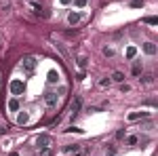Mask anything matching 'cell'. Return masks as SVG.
<instances>
[{"label": "cell", "instance_id": "1", "mask_svg": "<svg viewBox=\"0 0 158 156\" xmlns=\"http://www.w3.org/2000/svg\"><path fill=\"white\" fill-rule=\"evenodd\" d=\"M36 65H38V59H36V57H32V55L23 57V61H21V68H23L27 74L34 72V70H36Z\"/></svg>", "mask_w": 158, "mask_h": 156}, {"label": "cell", "instance_id": "2", "mask_svg": "<svg viewBox=\"0 0 158 156\" xmlns=\"http://www.w3.org/2000/svg\"><path fill=\"white\" fill-rule=\"evenodd\" d=\"M23 82H21V80H13L11 82V93L13 95H21V93H23Z\"/></svg>", "mask_w": 158, "mask_h": 156}, {"label": "cell", "instance_id": "3", "mask_svg": "<svg viewBox=\"0 0 158 156\" xmlns=\"http://www.w3.org/2000/svg\"><path fill=\"white\" fill-rule=\"evenodd\" d=\"M44 103H47L49 108H55V106H57V93H47V95H44Z\"/></svg>", "mask_w": 158, "mask_h": 156}, {"label": "cell", "instance_id": "4", "mask_svg": "<svg viewBox=\"0 0 158 156\" xmlns=\"http://www.w3.org/2000/svg\"><path fill=\"white\" fill-rule=\"evenodd\" d=\"M38 145H40V148H49L51 145V137L49 135H40V137H38Z\"/></svg>", "mask_w": 158, "mask_h": 156}, {"label": "cell", "instance_id": "5", "mask_svg": "<svg viewBox=\"0 0 158 156\" xmlns=\"http://www.w3.org/2000/svg\"><path fill=\"white\" fill-rule=\"evenodd\" d=\"M80 19H82V17H80V13H74V11H72L70 15H68V21H70V25H76Z\"/></svg>", "mask_w": 158, "mask_h": 156}, {"label": "cell", "instance_id": "6", "mask_svg": "<svg viewBox=\"0 0 158 156\" xmlns=\"http://www.w3.org/2000/svg\"><path fill=\"white\" fill-rule=\"evenodd\" d=\"M143 51H146L148 55H156V44L154 42H146L143 44Z\"/></svg>", "mask_w": 158, "mask_h": 156}, {"label": "cell", "instance_id": "7", "mask_svg": "<svg viewBox=\"0 0 158 156\" xmlns=\"http://www.w3.org/2000/svg\"><path fill=\"white\" fill-rule=\"evenodd\" d=\"M80 106H82V99H80V97H76V101H74V106H72V116H76V114H78V112H80Z\"/></svg>", "mask_w": 158, "mask_h": 156}, {"label": "cell", "instance_id": "8", "mask_svg": "<svg viewBox=\"0 0 158 156\" xmlns=\"http://www.w3.org/2000/svg\"><path fill=\"white\" fill-rule=\"evenodd\" d=\"M27 120H30V114H27V112H21V114L17 116V122H19V124H25Z\"/></svg>", "mask_w": 158, "mask_h": 156}, {"label": "cell", "instance_id": "9", "mask_svg": "<svg viewBox=\"0 0 158 156\" xmlns=\"http://www.w3.org/2000/svg\"><path fill=\"white\" fill-rule=\"evenodd\" d=\"M80 150V145L78 144H74V145H65V154H76Z\"/></svg>", "mask_w": 158, "mask_h": 156}, {"label": "cell", "instance_id": "10", "mask_svg": "<svg viewBox=\"0 0 158 156\" xmlns=\"http://www.w3.org/2000/svg\"><path fill=\"white\" fill-rule=\"evenodd\" d=\"M112 80H114V82H124V74L122 72H114L112 74Z\"/></svg>", "mask_w": 158, "mask_h": 156}, {"label": "cell", "instance_id": "11", "mask_svg": "<svg viewBox=\"0 0 158 156\" xmlns=\"http://www.w3.org/2000/svg\"><path fill=\"white\" fill-rule=\"evenodd\" d=\"M9 110H11V112H17V110H19V99H11V101H9Z\"/></svg>", "mask_w": 158, "mask_h": 156}, {"label": "cell", "instance_id": "12", "mask_svg": "<svg viewBox=\"0 0 158 156\" xmlns=\"http://www.w3.org/2000/svg\"><path fill=\"white\" fill-rule=\"evenodd\" d=\"M135 55H137V48H135V47L127 48V59H135Z\"/></svg>", "mask_w": 158, "mask_h": 156}, {"label": "cell", "instance_id": "13", "mask_svg": "<svg viewBox=\"0 0 158 156\" xmlns=\"http://www.w3.org/2000/svg\"><path fill=\"white\" fill-rule=\"evenodd\" d=\"M57 80H59V74L55 72V70H51L49 72V82H57Z\"/></svg>", "mask_w": 158, "mask_h": 156}, {"label": "cell", "instance_id": "14", "mask_svg": "<svg viewBox=\"0 0 158 156\" xmlns=\"http://www.w3.org/2000/svg\"><path fill=\"white\" fill-rule=\"evenodd\" d=\"M141 116H146V112H133V114H129L131 120H137V118H141Z\"/></svg>", "mask_w": 158, "mask_h": 156}, {"label": "cell", "instance_id": "15", "mask_svg": "<svg viewBox=\"0 0 158 156\" xmlns=\"http://www.w3.org/2000/svg\"><path fill=\"white\" fill-rule=\"evenodd\" d=\"M55 47H57V51H59V53H61V55H63V57H68V51L63 48V44H59V42H57Z\"/></svg>", "mask_w": 158, "mask_h": 156}, {"label": "cell", "instance_id": "16", "mask_svg": "<svg viewBox=\"0 0 158 156\" xmlns=\"http://www.w3.org/2000/svg\"><path fill=\"white\" fill-rule=\"evenodd\" d=\"M74 4H76L78 9H85V6H86V0H74Z\"/></svg>", "mask_w": 158, "mask_h": 156}, {"label": "cell", "instance_id": "17", "mask_svg": "<svg viewBox=\"0 0 158 156\" xmlns=\"http://www.w3.org/2000/svg\"><path fill=\"white\" fill-rule=\"evenodd\" d=\"M137 141H139V139H137V137H135V135H131V137H129V139H127V144H129V145H135V144H137Z\"/></svg>", "mask_w": 158, "mask_h": 156}, {"label": "cell", "instance_id": "18", "mask_svg": "<svg viewBox=\"0 0 158 156\" xmlns=\"http://www.w3.org/2000/svg\"><path fill=\"white\" fill-rule=\"evenodd\" d=\"M152 80H154V76H152V74H146V76H143V82H146V84H150Z\"/></svg>", "mask_w": 158, "mask_h": 156}, {"label": "cell", "instance_id": "19", "mask_svg": "<svg viewBox=\"0 0 158 156\" xmlns=\"http://www.w3.org/2000/svg\"><path fill=\"white\" fill-rule=\"evenodd\" d=\"M146 23H150V25H156V23H158V19H156V17H148V19H146Z\"/></svg>", "mask_w": 158, "mask_h": 156}, {"label": "cell", "instance_id": "20", "mask_svg": "<svg viewBox=\"0 0 158 156\" xmlns=\"http://www.w3.org/2000/svg\"><path fill=\"white\" fill-rule=\"evenodd\" d=\"M133 74H135V76H139V74H141V68H139V63H135V65H133Z\"/></svg>", "mask_w": 158, "mask_h": 156}, {"label": "cell", "instance_id": "21", "mask_svg": "<svg viewBox=\"0 0 158 156\" xmlns=\"http://www.w3.org/2000/svg\"><path fill=\"white\" fill-rule=\"evenodd\" d=\"M103 55H108V57H114V51H112V48H103Z\"/></svg>", "mask_w": 158, "mask_h": 156}, {"label": "cell", "instance_id": "22", "mask_svg": "<svg viewBox=\"0 0 158 156\" xmlns=\"http://www.w3.org/2000/svg\"><path fill=\"white\" fill-rule=\"evenodd\" d=\"M110 84V78H101V80H99V86H108Z\"/></svg>", "mask_w": 158, "mask_h": 156}, {"label": "cell", "instance_id": "23", "mask_svg": "<svg viewBox=\"0 0 158 156\" xmlns=\"http://www.w3.org/2000/svg\"><path fill=\"white\" fill-rule=\"evenodd\" d=\"M40 156H51V148H42V152H40Z\"/></svg>", "mask_w": 158, "mask_h": 156}, {"label": "cell", "instance_id": "24", "mask_svg": "<svg viewBox=\"0 0 158 156\" xmlns=\"http://www.w3.org/2000/svg\"><path fill=\"white\" fill-rule=\"evenodd\" d=\"M78 65H80V68H86V59H85V57L78 59Z\"/></svg>", "mask_w": 158, "mask_h": 156}, {"label": "cell", "instance_id": "25", "mask_svg": "<svg viewBox=\"0 0 158 156\" xmlns=\"http://www.w3.org/2000/svg\"><path fill=\"white\" fill-rule=\"evenodd\" d=\"M32 11H34V13H40L42 9H40V4H32Z\"/></svg>", "mask_w": 158, "mask_h": 156}, {"label": "cell", "instance_id": "26", "mask_svg": "<svg viewBox=\"0 0 158 156\" xmlns=\"http://www.w3.org/2000/svg\"><path fill=\"white\" fill-rule=\"evenodd\" d=\"M70 2H72V0H61V4H70Z\"/></svg>", "mask_w": 158, "mask_h": 156}, {"label": "cell", "instance_id": "27", "mask_svg": "<svg viewBox=\"0 0 158 156\" xmlns=\"http://www.w3.org/2000/svg\"><path fill=\"white\" fill-rule=\"evenodd\" d=\"M11 156H19V154H15V152H13V154H11Z\"/></svg>", "mask_w": 158, "mask_h": 156}]
</instances>
